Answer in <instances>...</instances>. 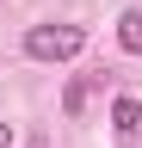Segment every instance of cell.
<instances>
[{"mask_svg": "<svg viewBox=\"0 0 142 148\" xmlns=\"http://www.w3.org/2000/svg\"><path fill=\"white\" fill-rule=\"evenodd\" d=\"M0 148H12V123L6 117H0Z\"/></svg>", "mask_w": 142, "mask_h": 148, "instance_id": "5b68a950", "label": "cell"}, {"mask_svg": "<svg viewBox=\"0 0 142 148\" xmlns=\"http://www.w3.org/2000/svg\"><path fill=\"white\" fill-rule=\"evenodd\" d=\"M86 49V31L80 25H31L25 31V56L31 62H68V56Z\"/></svg>", "mask_w": 142, "mask_h": 148, "instance_id": "6da1fadb", "label": "cell"}, {"mask_svg": "<svg viewBox=\"0 0 142 148\" xmlns=\"http://www.w3.org/2000/svg\"><path fill=\"white\" fill-rule=\"evenodd\" d=\"M136 123H142V105L130 99V92H117V99H111V130H117V136H130Z\"/></svg>", "mask_w": 142, "mask_h": 148, "instance_id": "7a4b0ae2", "label": "cell"}, {"mask_svg": "<svg viewBox=\"0 0 142 148\" xmlns=\"http://www.w3.org/2000/svg\"><path fill=\"white\" fill-rule=\"evenodd\" d=\"M117 43L130 49V56H142V12H123L117 18Z\"/></svg>", "mask_w": 142, "mask_h": 148, "instance_id": "3957f363", "label": "cell"}, {"mask_svg": "<svg viewBox=\"0 0 142 148\" xmlns=\"http://www.w3.org/2000/svg\"><path fill=\"white\" fill-rule=\"evenodd\" d=\"M62 111H68V117H80V111H86V80H68V92H62Z\"/></svg>", "mask_w": 142, "mask_h": 148, "instance_id": "277c9868", "label": "cell"}]
</instances>
